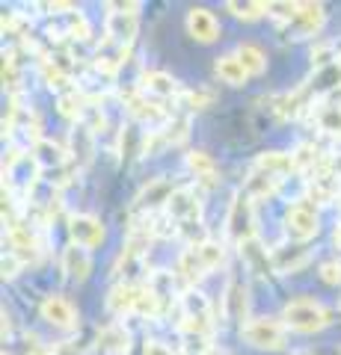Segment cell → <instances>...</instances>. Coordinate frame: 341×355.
Listing matches in <instances>:
<instances>
[{"mask_svg": "<svg viewBox=\"0 0 341 355\" xmlns=\"http://www.w3.org/2000/svg\"><path fill=\"white\" fill-rule=\"evenodd\" d=\"M107 308L113 314L125 317V314H137V317H158L160 314V302L158 296L151 293L149 284H131V282H122L116 284L113 291L107 296Z\"/></svg>", "mask_w": 341, "mask_h": 355, "instance_id": "cell-1", "label": "cell"}, {"mask_svg": "<svg viewBox=\"0 0 341 355\" xmlns=\"http://www.w3.org/2000/svg\"><path fill=\"white\" fill-rule=\"evenodd\" d=\"M226 258V249L223 243L217 240H199V243H190L181 258H178V275L187 284H196L199 279H205L211 270H217Z\"/></svg>", "mask_w": 341, "mask_h": 355, "instance_id": "cell-2", "label": "cell"}, {"mask_svg": "<svg viewBox=\"0 0 341 355\" xmlns=\"http://www.w3.org/2000/svg\"><path fill=\"white\" fill-rule=\"evenodd\" d=\"M282 323L291 331L312 335V331L326 329L333 320H329V311L321 302H315V299H294V302H288L282 311Z\"/></svg>", "mask_w": 341, "mask_h": 355, "instance_id": "cell-3", "label": "cell"}, {"mask_svg": "<svg viewBox=\"0 0 341 355\" xmlns=\"http://www.w3.org/2000/svg\"><path fill=\"white\" fill-rule=\"evenodd\" d=\"M240 338H244L252 349H267L276 352L285 347V338H288V326L276 317H252L240 326Z\"/></svg>", "mask_w": 341, "mask_h": 355, "instance_id": "cell-4", "label": "cell"}, {"mask_svg": "<svg viewBox=\"0 0 341 355\" xmlns=\"http://www.w3.org/2000/svg\"><path fill=\"white\" fill-rule=\"evenodd\" d=\"M226 234H228V240H235L238 246L256 240V210H252V198L247 193H238L232 198V205H228Z\"/></svg>", "mask_w": 341, "mask_h": 355, "instance_id": "cell-5", "label": "cell"}, {"mask_svg": "<svg viewBox=\"0 0 341 355\" xmlns=\"http://www.w3.org/2000/svg\"><path fill=\"white\" fill-rule=\"evenodd\" d=\"M199 214H202L199 196H196L190 187H178L167 205V219L175 225V231L187 228V225H199Z\"/></svg>", "mask_w": 341, "mask_h": 355, "instance_id": "cell-6", "label": "cell"}, {"mask_svg": "<svg viewBox=\"0 0 341 355\" xmlns=\"http://www.w3.org/2000/svg\"><path fill=\"white\" fill-rule=\"evenodd\" d=\"M321 228V219H317V210L306 202H297L288 214H285V234L294 243H306L317 234Z\"/></svg>", "mask_w": 341, "mask_h": 355, "instance_id": "cell-7", "label": "cell"}, {"mask_svg": "<svg viewBox=\"0 0 341 355\" xmlns=\"http://www.w3.org/2000/svg\"><path fill=\"white\" fill-rule=\"evenodd\" d=\"M178 190L172 181H167V178H158V181H151L149 187H142V193L134 198V214H155V210H167V205H169V198H172V193Z\"/></svg>", "mask_w": 341, "mask_h": 355, "instance_id": "cell-8", "label": "cell"}, {"mask_svg": "<svg viewBox=\"0 0 341 355\" xmlns=\"http://www.w3.org/2000/svg\"><path fill=\"white\" fill-rule=\"evenodd\" d=\"M247 311H249V291L247 284L232 275V279L226 282V291H223V317L228 323H247Z\"/></svg>", "mask_w": 341, "mask_h": 355, "instance_id": "cell-9", "label": "cell"}, {"mask_svg": "<svg viewBox=\"0 0 341 355\" xmlns=\"http://www.w3.org/2000/svg\"><path fill=\"white\" fill-rule=\"evenodd\" d=\"M69 240L74 246H83V249H95L98 243L104 240V225L101 219H95L90 214H78L69 219Z\"/></svg>", "mask_w": 341, "mask_h": 355, "instance_id": "cell-10", "label": "cell"}, {"mask_svg": "<svg viewBox=\"0 0 341 355\" xmlns=\"http://www.w3.org/2000/svg\"><path fill=\"white\" fill-rule=\"evenodd\" d=\"M39 314L53 329H63V331L78 329V311H74V305L69 302V299H63V296H48L45 302H42Z\"/></svg>", "mask_w": 341, "mask_h": 355, "instance_id": "cell-11", "label": "cell"}, {"mask_svg": "<svg viewBox=\"0 0 341 355\" xmlns=\"http://www.w3.org/2000/svg\"><path fill=\"white\" fill-rule=\"evenodd\" d=\"M326 21V12L321 3H300L297 18L288 24V33H294V39H306V36H317Z\"/></svg>", "mask_w": 341, "mask_h": 355, "instance_id": "cell-12", "label": "cell"}, {"mask_svg": "<svg viewBox=\"0 0 341 355\" xmlns=\"http://www.w3.org/2000/svg\"><path fill=\"white\" fill-rule=\"evenodd\" d=\"M63 272H65V279L69 282H78L83 284L86 279H90V272H92V258H90V249H83V246H74V243H69V246L63 249Z\"/></svg>", "mask_w": 341, "mask_h": 355, "instance_id": "cell-13", "label": "cell"}, {"mask_svg": "<svg viewBox=\"0 0 341 355\" xmlns=\"http://www.w3.org/2000/svg\"><path fill=\"white\" fill-rule=\"evenodd\" d=\"M341 193V175L335 169H329V163L324 166L321 172H315L309 178V196H312V202H321V205H329V202H335Z\"/></svg>", "mask_w": 341, "mask_h": 355, "instance_id": "cell-14", "label": "cell"}, {"mask_svg": "<svg viewBox=\"0 0 341 355\" xmlns=\"http://www.w3.org/2000/svg\"><path fill=\"white\" fill-rule=\"evenodd\" d=\"M187 33H190L196 42L211 44V42L219 39V24H217V18L208 12V9L193 6L190 12H187Z\"/></svg>", "mask_w": 341, "mask_h": 355, "instance_id": "cell-15", "label": "cell"}, {"mask_svg": "<svg viewBox=\"0 0 341 355\" xmlns=\"http://www.w3.org/2000/svg\"><path fill=\"white\" fill-rule=\"evenodd\" d=\"M104 33H107V42L113 44H131L137 36V15H125V12H107L104 21Z\"/></svg>", "mask_w": 341, "mask_h": 355, "instance_id": "cell-16", "label": "cell"}, {"mask_svg": "<svg viewBox=\"0 0 341 355\" xmlns=\"http://www.w3.org/2000/svg\"><path fill=\"white\" fill-rule=\"evenodd\" d=\"M9 252H13L21 263H24L27 258L33 261L39 254L36 234H33L27 225H21V222H13V225H9Z\"/></svg>", "mask_w": 341, "mask_h": 355, "instance_id": "cell-17", "label": "cell"}, {"mask_svg": "<svg viewBox=\"0 0 341 355\" xmlns=\"http://www.w3.org/2000/svg\"><path fill=\"white\" fill-rule=\"evenodd\" d=\"M309 249L300 246V243H288V246H279L276 252H273V270L279 272H297L303 270L306 263H309Z\"/></svg>", "mask_w": 341, "mask_h": 355, "instance_id": "cell-18", "label": "cell"}, {"mask_svg": "<svg viewBox=\"0 0 341 355\" xmlns=\"http://www.w3.org/2000/svg\"><path fill=\"white\" fill-rule=\"evenodd\" d=\"M279 184H282V178L264 172V169H258V166H252V172L247 178V184H244V193L252 198V202H256V198H273L279 190Z\"/></svg>", "mask_w": 341, "mask_h": 355, "instance_id": "cell-19", "label": "cell"}, {"mask_svg": "<svg viewBox=\"0 0 341 355\" xmlns=\"http://www.w3.org/2000/svg\"><path fill=\"white\" fill-rule=\"evenodd\" d=\"M131 347V335L122 323H107L98 331V349L107 355H125Z\"/></svg>", "mask_w": 341, "mask_h": 355, "instance_id": "cell-20", "label": "cell"}, {"mask_svg": "<svg viewBox=\"0 0 341 355\" xmlns=\"http://www.w3.org/2000/svg\"><path fill=\"white\" fill-rule=\"evenodd\" d=\"M315 110V125L321 128L326 137L341 139V104L338 101H317L312 104Z\"/></svg>", "mask_w": 341, "mask_h": 355, "instance_id": "cell-21", "label": "cell"}, {"mask_svg": "<svg viewBox=\"0 0 341 355\" xmlns=\"http://www.w3.org/2000/svg\"><path fill=\"white\" fill-rule=\"evenodd\" d=\"M95 154V130L86 125V121H78L72 128V157L78 160V166H86Z\"/></svg>", "mask_w": 341, "mask_h": 355, "instance_id": "cell-22", "label": "cell"}, {"mask_svg": "<svg viewBox=\"0 0 341 355\" xmlns=\"http://www.w3.org/2000/svg\"><path fill=\"white\" fill-rule=\"evenodd\" d=\"M291 157H294V166L300 172H321L324 166L329 163V157L321 151V146H315V142H300L294 151H291Z\"/></svg>", "mask_w": 341, "mask_h": 355, "instance_id": "cell-23", "label": "cell"}, {"mask_svg": "<svg viewBox=\"0 0 341 355\" xmlns=\"http://www.w3.org/2000/svg\"><path fill=\"white\" fill-rule=\"evenodd\" d=\"M140 89H142V95H149V98H178L181 95L178 83H175L169 74H163V71L142 74V86Z\"/></svg>", "mask_w": 341, "mask_h": 355, "instance_id": "cell-24", "label": "cell"}, {"mask_svg": "<svg viewBox=\"0 0 341 355\" xmlns=\"http://www.w3.org/2000/svg\"><path fill=\"white\" fill-rule=\"evenodd\" d=\"M240 258L249 266V272H256V275H270V270H273V258H267V249H264L258 240L240 243Z\"/></svg>", "mask_w": 341, "mask_h": 355, "instance_id": "cell-25", "label": "cell"}, {"mask_svg": "<svg viewBox=\"0 0 341 355\" xmlns=\"http://www.w3.org/2000/svg\"><path fill=\"white\" fill-rule=\"evenodd\" d=\"M217 77L223 83H228V86H244L247 83V69H244V62L238 60V53H223V57L217 60Z\"/></svg>", "mask_w": 341, "mask_h": 355, "instance_id": "cell-26", "label": "cell"}, {"mask_svg": "<svg viewBox=\"0 0 341 355\" xmlns=\"http://www.w3.org/2000/svg\"><path fill=\"white\" fill-rule=\"evenodd\" d=\"M258 169L264 172H270V175H276L285 181V175H291L297 166H294V157L291 154H285V151H267V154H258V160H256Z\"/></svg>", "mask_w": 341, "mask_h": 355, "instance_id": "cell-27", "label": "cell"}, {"mask_svg": "<svg viewBox=\"0 0 341 355\" xmlns=\"http://www.w3.org/2000/svg\"><path fill=\"white\" fill-rule=\"evenodd\" d=\"M235 53H238V60L244 62L247 74H261L264 69H267V57H264V51L258 48V44H252V42H240Z\"/></svg>", "mask_w": 341, "mask_h": 355, "instance_id": "cell-28", "label": "cell"}, {"mask_svg": "<svg viewBox=\"0 0 341 355\" xmlns=\"http://www.w3.org/2000/svg\"><path fill=\"white\" fill-rule=\"evenodd\" d=\"M33 160H36L39 169H51V166L57 169V166L65 163V154H63V148L57 146V142L39 139V142H36V154H33Z\"/></svg>", "mask_w": 341, "mask_h": 355, "instance_id": "cell-29", "label": "cell"}, {"mask_svg": "<svg viewBox=\"0 0 341 355\" xmlns=\"http://www.w3.org/2000/svg\"><path fill=\"white\" fill-rule=\"evenodd\" d=\"M128 110L134 113L140 121H158L163 119V110L158 107V101H151L149 95H134V98H128Z\"/></svg>", "mask_w": 341, "mask_h": 355, "instance_id": "cell-30", "label": "cell"}, {"mask_svg": "<svg viewBox=\"0 0 341 355\" xmlns=\"http://www.w3.org/2000/svg\"><path fill=\"white\" fill-rule=\"evenodd\" d=\"M187 169H190L199 181H205V184H214V175H217V166H214V160L208 157L205 151H190L187 154Z\"/></svg>", "mask_w": 341, "mask_h": 355, "instance_id": "cell-31", "label": "cell"}, {"mask_svg": "<svg viewBox=\"0 0 341 355\" xmlns=\"http://www.w3.org/2000/svg\"><path fill=\"white\" fill-rule=\"evenodd\" d=\"M226 9L240 21H258L261 15H267V3H238V0H232V3H226Z\"/></svg>", "mask_w": 341, "mask_h": 355, "instance_id": "cell-32", "label": "cell"}, {"mask_svg": "<svg viewBox=\"0 0 341 355\" xmlns=\"http://www.w3.org/2000/svg\"><path fill=\"white\" fill-rule=\"evenodd\" d=\"M297 9H300V3H267V15H273L279 24H291L297 18Z\"/></svg>", "mask_w": 341, "mask_h": 355, "instance_id": "cell-33", "label": "cell"}, {"mask_svg": "<svg viewBox=\"0 0 341 355\" xmlns=\"http://www.w3.org/2000/svg\"><path fill=\"white\" fill-rule=\"evenodd\" d=\"M321 282L333 284V287L341 284V263H338V261H326V263H321Z\"/></svg>", "mask_w": 341, "mask_h": 355, "instance_id": "cell-34", "label": "cell"}, {"mask_svg": "<svg viewBox=\"0 0 341 355\" xmlns=\"http://www.w3.org/2000/svg\"><path fill=\"white\" fill-rule=\"evenodd\" d=\"M142 355H172V349H169L163 340H146V347H142Z\"/></svg>", "mask_w": 341, "mask_h": 355, "instance_id": "cell-35", "label": "cell"}, {"mask_svg": "<svg viewBox=\"0 0 341 355\" xmlns=\"http://www.w3.org/2000/svg\"><path fill=\"white\" fill-rule=\"evenodd\" d=\"M18 266H21V261L15 258V254L13 252H9V254H3V279H15V270H18Z\"/></svg>", "mask_w": 341, "mask_h": 355, "instance_id": "cell-36", "label": "cell"}, {"mask_svg": "<svg viewBox=\"0 0 341 355\" xmlns=\"http://www.w3.org/2000/svg\"><path fill=\"white\" fill-rule=\"evenodd\" d=\"M333 243H335V246L341 249V222H338V225H335V231H333Z\"/></svg>", "mask_w": 341, "mask_h": 355, "instance_id": "cell-37", "label": "cell"}, {"mask_svg": "<svg viewBox=\"0 0 341 355\" xmlns=\"http://www.w3.org/2000/svg\"><path fill=\"white\" fill-rule=\"evenodd\" d=\"M181 355H208V349H199V352H196V349H187V352H181Z\"/></svg>", "mask_w": 341, "mask_h": 355, "instance_id": "cell-38", "label": "cell"}, {"mask_svg": "<svg viewBox=\"0 0 341 355\" xmlns=\"http://www.w3.org/2000/svg\"><path fill=\"white\" fill-rule=\"evenodd\" d=\"M208 355H226V352H219V349H208Z\"/></svg>", "mask_w": 341, "mask_h": 355, "instance_id": "cell-39", "label": "cell"}, {"mask_svg": "<svg viewBox=\"0 0 341 355\" xmlns=\"http://www.w3.org/2000/svg\"><path fill=\"white\" fill-rule=\"evenodd\" d=\"M335 172H338V175H341V166H338V169H335Z\"/></svg>", "mask_w": 341, "mask_h": 355, "instance_id": "cell-40", "label": "cell"}, {"mask_svg": "<svg viewBox=\"0 0 341 355\" xmlns=\"http://www.w3.org/2000/svg\"><path fill=\"white\" fill-rule=\"evenodd\" d=\"M300 355H312V352H300Z\"/></svg>", "mask_w": 341, "mask_h": 355, "instance_id": "cell-41", "label": "cell"}, {"mask_svg": "<svg viewBox=\"0 0 341 355\" xmlns=\"http://www.w3.org/2000/svg\"><path fill=\"white\" fill-rule=\"evenodd\" d=\"M335 355H341V349H338V352H335Z\"/></svg>", "mask_w": 341, "mask_h": 355, "instance_id": "cell-42", "label": "cell"}]
</instances>
